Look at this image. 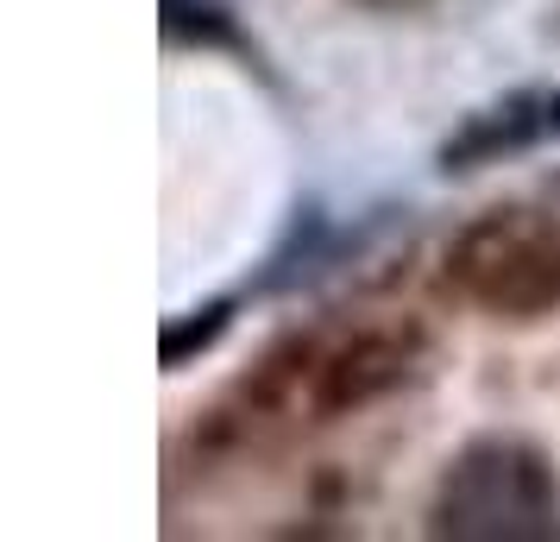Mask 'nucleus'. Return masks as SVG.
<instances>
[{
    "label": "nucleus",
    "mask_w": 560,
    "mask_h": 542,
    "mask_svg": "<svg viewBox=\"0 0 560 542\" xmlns=\"http://www.w3.org/2000/svg\"><path fill=\"white\" fill-rule=\"evenodd\" d=\"M372 7H409V0H372Z\"/></svg>",
    "instance_id": "nucleus-7"
},
{
    "label": "nucleus",
    "mask_w": 560,
    "mask_h": 542,
    "mask_svg": "<svg viewBox=\"0 0 560 542\" xmlns=\"http://www.w3.org/2000/svg\"><path fill=\"white\" fill-rule=\"evenodd\" d=\"M164 38L171 45H183V38H196V45H233V26L214 0H164Z\"/></svg>",
    "instance_id": "nucleus-4"
},
{
    "label": "nucleus",
    "mask_w": 560,
    "mask_h": 542,
    "mask_svg": "<svg viewBox=\"0 0 560 542\" xmlns=\"http://www.w3.org/2000/svg\"><path fill=\"white\" fill-rule=\"evenodd\" d=\"M541 127H548V102H529V95H516V102H504V107H485V114H472V120L441 146V171H479L491 158L523 152Z\"/></svg>",
    "instance_id": "nucleus-3"
},
{
    "label": "nucleus",
    "mask_w": 560,
    "mask_h": 542,
    "mask_svg": "<svg viewBox=\"0 0 560 542\" xmlns=\"http://www.w3.org/2000/svg\"><path fill=\"white\" fill-rule=\"evenodd\" d=\"M548 132H560V95H548Z\"/></svg>",
    "instance_id": "nucleus-6"
},
{
    "label": "nucleus",
    "mask_w": 560,
    "mask_h": 542,
    "mask_svg": "<svg viewBox=\"0 0 560 542\" xmlns=\"http://www.w3.org/2000/svg\"><path fill=\"white\" fill-rule=\"evenodd\" d=\"M429 530L454 542H548L560 537V480L548 454L516 436L459 448L429 505Z\"/></svg>",
    "instance_id": "nucleus-1"
},
{
    "label": "nucleus",
    "mask_w": 560,
    "mask_h": 542,
    "mask_svg": "<svg viewBox=\"0 0 560 542\" xmlns=\"http://www.w3.org/2000/svg\"><path fill=\"white\" fill-rule=\"evenodd\" d=\"M228 310L233 303H208V310H189V322H164V366H183L196 347H208L228 328Z\"/></svg>",
    "instance_id": "nucleus-5"
},
{
    "label": "nucleus",
    "mask_w": 560,
    "mask_h": 542,
    "mask_svg": "<svg viewBox=\"0 0 560 542\" xmlns=\"http://www.w3.org/2000/svg\"><path fill=\"white\" fill-rule=\"evenodd\" d=\"M454 278L479 310L498 315H555L560 310V215L498 208L454 240Z\"/></svg>",
    "instance_id": "nucleus-2"
}]
</instances>
